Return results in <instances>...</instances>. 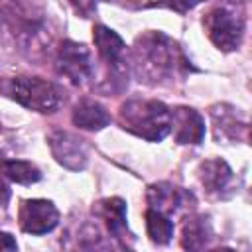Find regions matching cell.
<instances>
[{
  "mask_svg": "<svg viewBox=\"0 0 252 252\" xmlns=\"http://www.w3.org/2000/svg\"><path fill=\"white\" fill-rule=\"evenodd\" d=\"M130 65L138 81L146 85H167L189 69V61L179 45L163 32L140 35L132 47Z\"/></svg>",
  "mask_w": 252,
  "mask_h": 252,
  "instance_id": "obj_1",
  "label": "cell"
},
{
  "mask_svg": "<svg viewBox=\"0 0 252 252\" xmlns=\"http://www.w3.org/2000/svg\"><path fill=\"white\" fill-rule=\"evenodd\" d=\"M120 124L138 138L161 142L171 132V108L161 100L130 98L120 106Z\"/></svg>",
  "mask_w": 252,
  "mask_h": 252,
  "instance_id": "obj_2",
  "label": "cell"
},
{
  "mask_svg": "<svg viewBox=\"0 0 252 252\" xmlns=\"http://www.w3.org/2000/svg\"><path fill=\"white\" fill-rule=\"evenodd\" d=\"M203 22L211 41L220 51L238 49L244 35V14L236 2H222L215 6Z\"/></svg>",
  "mask_w": 252,
  "mask_h": 252,
  "instance_id": "obj_3",
  "label": "cell"
},
{
  "mask_svg": "<svg viewBox=\"0 0 252 252\" xmlns=\"http://www.w3.org/2000/svg\"><path fill=\"white\" fill-rule=\"evenodd\" d=\"M8 93L22 106L43 114L53 112L61 102L59 89L41 77H16L10 81Z\"/></svg>",
  "mask_w": 252,
  "mask_h": 252,
  "instance_id": "obj_4",
  "label": "cell"
},
{
  "mask_svg": "<svg viewBox=\"0 0 252 252\" xmlns=\"http://www.w3.org/2000/svg\"><path fill=\"white\" fill-rule=\"evenodd\" d=\"M57 71L73 85H85L94 75V59L85 43L63 41L57 51Z\"/></svg>",
  "mask_w": 252,
  "mask_h": 252,
  "instance_id": "obj_5",
  "label": "cell"
},
{
  "mask_svg": "<svg viewBox=\"0 0 252 252\" xmlns=\"http://www.w3.org/2000/svg\"><path fill=\"white\" fill-rule=\"evenodd\" d=\"M51 156L55 158V161L71 171H81L87 167L89 163V150L85 140H81L79 136L65 132V130H55L49 134L47 138Z\"/></svg>",
  "mask_w": 252,
  "mask_h": 252,
  "instance_id": "obj_6",
  "label": "cell"
},
{
  "mask_svg": "<svg viewBox=\"0 0 252 252\" xmlns=\"http://www.w3.org/2000/svg\"><path fill=\"white\" fill-rule=\"evenodd\" d=\"M18 222L28 234H47L57 226L59 211L47 199H26L20 205Z\"/></svg>",
  "mask_w": 252,
  "mask_h": 252,
  "instance_id": "obj_7",
  "label": "cell"
},
{
  "mask_svg": "<svg viewBox=\"0 0 252 252\" xmlns=\"http://www.w3.org/2000/svg\"><path fill=\"white\" fill-rule=\"evenodd\" d=\"M93 39L94 47L100 55V59L108 65L110 71L114 73H128V61H126V43L124 39L110 28L96 24L93 30Z\"/></svg>",
  "mask_w": 252,
  "mask_h": 252,
  "instance_id": "obj_8",
  "label": "cell"
},
{
  "mask_svg": "<svg viewBox=\"0 0 252 252\" xmlns=\"http://www.w3.org/2000/svg\"><path fill=\"white\" fill-rule=\"evenodd\" d=\"M209 116H211V124H213V136L219 144L220 142L222 144H234L242 138L246 124H244V118L238 112V108L224 104V102H219V104L211 106Z\"/></svg>",
  "mask_w": 252,
  "mask_h": 252,
  "instance_id": "obj_9",
  "label": "cell"
},
{
  "mask_svg": "<svg viewBox=\"0 0 252 252\" xmlns=\"http://www.w3.org/2000/svg\"><path fill=\"white\" fill-rule=\"evenodd\" d=\"M146 197H148L150 209H156L159 213H165L171 219L193 203L191 193H187V191H183V189H179V187H175V185H171L167 181L150 185Z\"/></svg>",
  "mask_w": 252,
  "mask_h": 252,
  "instance_id": "obj_10",
  "label": "cell"
},
{
  "mask_svg": "<svg viewBox=\"0 0 252 252\" xmlns=\"http://www.w3.org/2000/svg\"><path fill=\"white\" fill-rule=\"evenodd\" d=\"M197 173H199L201 185L205 187V191L209 195H215V197H228L230 195V191H232L230 187L234 183V173L224 159L209 158L199 165Z\"/></svg>",
  "mask_w": 252,
  "mask_h": 252,
  "instance_id": "obj_11",
  "label": "cell"
},
{
  "mask_svg": "<svg viewBox=\"0 0 252 252\" xmlns=\"http://www.w3.org/2000/svg\"><path fill=\"white\" fill-rule=\"evenodd\" d=\"M171 132L177 144H201L205 138L203 116L189 106L171 108Z\"/></svg>",
  "mask_w": 252,
  "mask_h": 252,
  "instance_id": "obj_12",
  "label": "cell"
},
{
  "mask_svg": "<svg viewBox=\"0 0 252 252\" xmlns=\"http://www.w3.org/2000/svg\"><path fill=\"white\" fill-rule=\"evenodd\" d=\"M98 215L104 219L110 236L122 240V244L126 246V238L132 236L128 234V226H126V203L120 197L102 199L98 203Z\"/></svg>",
  "mask_w": 252,
  "mask_h": 252,
  "instance_id": "obj_13",
  "label": "cell"
},
{
  "mask_svg": "<svg viewBox=\"0 0 252 252\" xmlns=\"http://www.w3.org/2000/svg\"><path fill=\"white\" fill-rule=\"evenodd\" d=\"M73 122H75V126H79L83 130L96 132L110 124V114L100 102H96L93 98H83L73 108Z\"/></svg>",
  "mask_w": 252,
  "mask_h": 252,
  "instance_id": "obj_14",
  "label": "cell"
},
{
  "mask_svg": "<svg viewBox=\"0 0 252 252\" xmlns=\"http://www.w3.org/2000/svg\"><path fill=\"white\" fill-rule=\"evenodd\" d=\"M213 236L211 222L201 217V215H191L183 222V236H181V246L185 250H201L209 244Z\"/></svg>",
  "mask_w": 252,
  "mask_h": 252,
  "instance_id": "obj_15",
  "label": "cell"
},
{
  "mask_svg": "<svg viewBox=\"0 0 252 252\" xmlns=\"http://www.w3.org/2000/svg\"><path fill=\"white\" fill-rule=\"evenodd\" d=\"M146 230L154 244H167L173 236V220L169 215L159 213L156 209L146 211Z\"/></svg>",
  "mask_w": 252,
  "mask_h": 252,
  "instance_id": "obj_16",
  "label": "cell"
},
{
  "mask_svg": "<svg viewBox=\"0 0 252 252\" xmlns=\"http://www.w3.org/2000/svg\"><path fill=\"white\" fill-rule=\"evenodd\" d=\"M4 175L6 179L20 183V185H32L41 179V171L32 161H26V159H6Z\"/></svg>",
  "mask_w": 252,
  "mask_h": 252,
  "instance_id": "obj_17",
  "label": "cell"
},
{
  "mask_svg": "<svg viewBox=\"0 0 252 252\" xmlns=\"http://www.w3.org/2000/svg\"><path fill=\"white\" fill-rule=\"evenodd\" d=\"M201 2H205V0H163V4H165L167 8H171V10L179 12V14H185V12L193 10V8H195L197 4H201Z\"/></svg>",
  "mask_w": 252,
  "mask_h": 252,
  "instance_id": "obj_18",
  "label": "cell"
},
{
  "mask_svg": "<svg viewBox=\"0 0 252 252\" xmlns=\"http://www.w3.org/2000/svg\"><path fill=\"white\" fill-rule=\"evenodd\" d=\"M112 2L128 6V8H154V6L163 4V0H112Z\"/></svg>",
  "mask_w": 252,
  "mask_h": 252,
  "instance_id": "obj_19",
  "label": "cell"
},
{
  "mask_svg": "<svg viewBox=\"0 0 252 252\" xmlns=\"http://www.w3.org/2000/svg\"><path fill=\"white\" fill-rule=\"evenodd\" d=\"M2 250H4V252H12V250H16V242H12V238H10L8 232L2 234Z\"/></svg>",
  "mask_w": 252,
  "mask_h": 252,
  "instance_id": "obj_20",
  "label": "cell"
},
{
  "mask_svg": "<svg viewBox=\"0 0 252 252\" xmlns=\"http://www.w3.org/2000/svg\"><path fill=\"white\" fill-rule=\"evenodd\" d=\"M250 144H252V124H250Z\"/></svg>",
  "mask_w": 252,
  "mask_h": 252,
  "instance_id": "obj_21",
  "label": "cell"
},
{
  "mask_svg": "<svg viewBox=\"0 0 252 252\" xmlns=\"http://www.w3.org/2000/svg\"><path fill=\"white\" fill-rule=\"evenodd\" d=\"M250 201H252V189H250Z\"/></svg>",
  "mask_w": 252,
  "mask_h": 252,
  "instance_id": "obj_22",
  "label": "cell"
}]
</instances>
